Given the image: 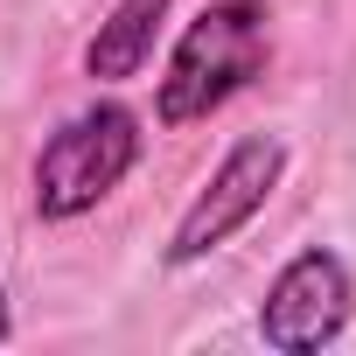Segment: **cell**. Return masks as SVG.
Listing matches in <instances>:
<instances>
[{
  "instance_id": "obj_1",
  "label": "cell",
  "mask_w": 356,
  "mask_h": 356,
  "mask_svg": "<svg viewBox=\"0 0 356 356\" xmlns=\"http://www.w3.org/2000/svg\"><path fill=\"white\" fill-rule=\"evenodd\" d=\"M266 63H273V0H210L168 49V70L154 84V119L182 133L224 112L238 91H252Z\"/></svg>"
},
{
  "instance_id": "obj_2",
  "label": "cell",
  "mask_w": 356,
  "mask_h": 356,
  "mask_svg": "<svg viewBox=\"0 0 356 356\" xmlns=\"http://www.w3.org/2000/svg\"><path fill=\"white\" fill-rule=\"evenodd\" d=\"M147 147V119L126 98H91L77 105L42 147H35V175H29V203L42 224H77L91 217L126 175L140 168Z\"/></svg>"
},
{
  "instance_id": "obj_3",
  "label": "cell",
  "mask_w": 356,
  "mask_h": 356,
  "mask_svg": "<svg viewBox=\"0 0 356 356\" xmlns=\"http://www.w3.org/2000/svg\"><path fill=\"white\" fill-rule=\"evenodd\" d=\"M286 140L280 133H238L231 147H224V161L203 175V189L189 196V210L175 217V231H168V266L175 273H189V266H203L210 252H224L266 203H273V189L286 182Z\"/></svg>"
},
{
  "instance_id": "obj_4",
  "label": "cell",
  "mask_w": 356,
  "mask_h": 356,
  "mask_svg": "<svg viewBox=\"0 0 356 356\" xmlns=\"http://www.w3.org/2000/svg\"><path fill=\"white\" fill-rule=\"evenodd\" d=\"M349 321H356V273L328 245L293 252L259 300V342L273 356H321L349 335Z\"/></svg>"
},
{
  "instance_id": "obj_5",
  "label": "cell",
  "mask_w": 356,
  "mask_h": 356,
  "mask_svg": "<svg viewBox=\"0 0 356 356\" xmlns=\"http://www.w3.org/2000/svg\"><path fill=\"white\" fill-rule=\"evenodd\" d=\"M168 8H175V0H112L105 22L84 42V77L91 84H133L154 63V42L168 29Z\"/></svg>"
},
{
  "instance_id": "obj_6",
  "label": "cell",
  "mask_w": 356,
  "mask_h": 356,
  "mask_svg": "<svg viewBox=\"0 0 356 356\" xmlns=\"http://www.w3.org/2000/svg\"><path fill=\"white\" fill-rule=\"evenodd\" d=\"M15 342V307H8V280H0V349Z\"/></svg>"
}]
</instances>
